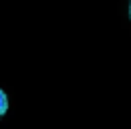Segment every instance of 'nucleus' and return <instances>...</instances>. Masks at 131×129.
I'll return each mask as SVG.
<instances>
[{
  "label": "nucleus",
  "mask_w": 131,
  "mask_h": 129,
  "mask_svg": "<svg viewBox=\"0 0 131 129\" xmlns=\"http://www.w3.org/2000/svg\"><path fill=\"white\" fill-rule=\"evenodd\" d=\"M6 111H8V96H6V92L0 88V117H2Z\"/></svg>",
  "instance_id": "f257e3e1"
},
{
  "label": "nucleus",
  "mask_w": 131,
  "mask_h": 129,
  "mask_svg": "<svg viewBox=\"0 0 131 129\" xmlns=\"http://www.w3.org/2000/svg\"><path fill=\"white\" fill-rule=\"evenodd\" d=\"M129 18H131V2H129Z\"/></svg>",
  "instance_id": "f03ea898"
}]
</instances>
